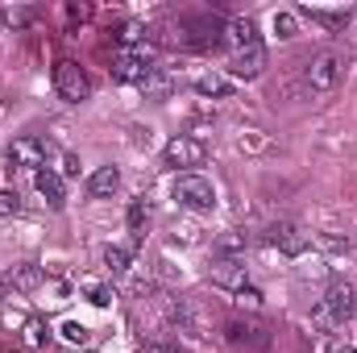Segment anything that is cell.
Instances as JSON below:
<instances>
[{
    "label": "cell",
    "mask_w": 357,
    "mask_h": 353,
    "mask_svg": "<svg viewBox=\"0 0 357 353\" xmlns=\"http://www.w3.org/2000/svg\"><path fill=\"white\" fill-rule=\"evenodd\" d=\"M91 303H100V308H108V303H112V295H108L104 287H91Z\"/></svg>",
    "instance_id": "cell-24"
},
{
    "label": "cell",
    "mask_w": 357,
    "mask_h": 353,
    "mask_svg": "<svg viewBox=\"0 0 357 353\" xmlns=\"http://www.w3.org/2000/svg\"><path fill=\"white\" fill-rule=\"evenodd\" d=\"M129 258H133V254H129L125 246H108V250H104V266H108L112 274H121V270H129Z\"/></svg>",
    "instance_id": "cell-18"
},
{
    "label": "cell",
    "mask_w": 357,
    "mask_h": 353,
    "mask_svg": "<svg viewBox=\"0 0 357 353\" xmlns=\"http://www.w3.org/2000/svg\"><path fill=\"white\" fill-rule=\"evenodd\" d=\"M341 75H345V59H341L337 50H324V54H316V59L303 67V80H307L312 91H333L341 84Z\"/></svg>",
    "instance_id": "cell-3"
},
{
    "label": "cell",
    "mask_w": 357,
    "mask_h": 353,
    "mask_svg": "<svg viewBox=\"0 0 357 353\" xmlns=\"http://www.w3.org/2000/svg\"><path fill=\"white\" fill-rule=\"evenodd\" d=\"M229 337H233V341H250V345H266V341H270L262 324H241V320H233V324H229Z\"/></svg>",
    "instance_id": "cell-15"
},
{
    "label": "cell",
    "mask_w": 357,
    "mask_h": 353,
    "mask_svg": "<svg viewBox=\"0 0 357 353\" xmlns=\"http://www.w3.org/2000/svg\"><path fill=\"white\" fill-rule=\"evenodd\" d=\"M195 91H199V96H212V100H225V96L233 91V80L212 71V75H199V80H195Z\"/></svg>",
    "instance_id": "cell-14"
},
{
    "label": "cell",
    "mask_w": 357,
    "mask_h": 353,
    "mask_svg": "<svg viewBox=\"0 0 357 353\" xmlns=\"http://www.w3.org/2000/svg\"><path fill=\"white\" fill-rule=\"evenodd\" d=\"M21 212V195L17 191H0V216H17Z\"/></svg>",
    "instance_id": "cell-23"
},
{
    "label": "cell",
    "mask_w": 357,
    "mask_h": 353,
    "mask_svg": "<svg viewBox=\"0 0 357 353\" xmlns=\"http://www.w3.org/2000/svg\"><path fill=\"white\" fill-rule=\"evenodd\" d=\"M328 353H357L354 345H341V341H337V345H328Z\"/></svg>",
    "instance_id": "cell-25"
},
{
    "label": "cell",
    "mask_w": 357,
    "mask_h": 353,
    "mask_svg": "<svg viewBox=\"0 0 357 353\" xmlns=\"http://www.w3.org/2000/svg\"><path fill=\"white\" fill-rule=\"evenodd\" d=\"M0 299H4V283H0Z\"/></svg>",
    "instance_id": "cell-27"
},
{
    "label": "cell",
    "mask_w": 357,
    "mask_h": 353,
    "mask_svg": "<svg viewBox=\"0 0 357 353\" xmlns=\"http://www.w3.org/2000/svg\"><path fill=\"white\" fill-rule=\"evenodd\" d=\"M204 142L199 137H191V133H178L171 137L167 146H162V158H167V167H183L187 175H191V167H204Z\"/></svg>",
    "instance_id": "cell-6"
},
{
    "label": "cell",
    "mask_w": 357,
    "mask_h": 353,
    "mask_svg": "<svg viewBox=\"0 0 357 353\" xmlns=\"http://www.w3.org/2000/svg\"><path fill=\"white\" fill-rule=\"evenodd\" d=\"M225 38H229V46H233V54L245 50V46H254V42H258V25H254V17H233V21L225 25Z\"/></svg>",
    "instance_id": "cell-11"
},
{
    "label": "cell",
    "mask_w": 357,
    "mask_h": 353,
    "mask_svg": "<svg viewBox=\"0 0 357 353\" xmlns=\"http://www.w3.org/2000/svg\"><path fill=\"white\" fill-rule=\"evenodd\" d=\"M146 353H178V350H171V345H150Z\"/></svg>",
    "instance_id": "cell-26"
},
{
    "label": "cell",
    "mask_w": 357,
    "mask_h": 353,
    "mask_svg": "<svg viewBox=\"0 0 357 353\" xmlns=\"http://www.w3.org/2000/svg\"><path fill=\"white\" fill-rule=\"evenodd\" d=\"M29 17H33V8H21V4H4V8H0V21L13 25V29H21Z\"/></svg>",
    "instance_id": "cell-19"
},
{
    "label": "cell",
    "mask_w": 357,
    "mask_h": 353,
    "mask_svg": "<svg viewBox=\"0 0 357 353\" xmlns=\"http://www.w3.org/2000/svg\"><path fill=\"white\" fill-rule=\"evenodd\" d=\"M212 283H216V287H225V291H233V295H241V291L250 287L245 266L237 262V258H220V262L212 266Z\"/></svg>",
    "instance_id": "cell-10"
},
{
    "label": "cell",
    "mask_w": 357,
    "mask_h": 353,
    "mask_svg": "<svg viewBox=\"0 0 357 353\" xmlns=\"http://www.w3.org/2000/svg\"><path fill=\"white\" fill-rule=\"evenodd\" d=\"M25 341H29V345H38V350H42V345H50L46 324H42V320H25Z\"/></svg>",
    "instance_id": "cell-20"
},
{
    "label": "cell",
    "mask_w": 357,
    "mask_h": 353,
    "mask_svg": "<svg viewBox=\"0 0 357 353\" xmlns=\"http://www.w3.org/2000/svg\"><path fill=\"white\" fill-rule=\"evenodd\" d=\"M175 200L183 208H191V212H208V208H216V187L208 183L204 175H178L175 179Z\"/></svg>",
    "instance_id": "cell-4"
},
{
    "label": "cell",
    "mask_w": 357,
    "mask_h": 353,
    "mask_svg": "<svg viewBox=\"0 0 357 353\" xmlns=\"http://www.w3.org/2000/svg\"><path fill=\"white\" fill-rule=\"evenodd\" d=\"M262 71H266V46L262 42H254V46L233 54V80H258Z\"/></svg>",
    "instance_id": "cell-9"
},
{
    "label": "cell",
    "mask_w": 357,
    "mask_h": 353,
    "mask_svg": "<svg viewBox=\"0 0 357 353\" xmlns=\"http://www.w3.org/2000/svg\"><path fill=\"white\" fill-rule=\"evenodd\" d=\"M33 183H38V195H42L46 204L63 208V175H59V171H38Z\"/></svg>",
    "instance_id": "cell-13"
},
{
    "label": "cell",
    "mask_w": 357,
    "mask_h": 353,
    "mask_svg": "<svg viewBox=\"0 0 357 353\" xmlns=\"http://www.w3.org/2000/svg\"><path fill=\"white\" fill-rule=\"evenodd\" d=\"M216 254H220V258H237V254H245V233H225V237L216 241Z\"/></svg>",
    "instance_id": "cell-17"
},
{
    "label": "cell",
    "mask_w": 357,
    "mask_h": 353,
    "mask_svg": "<svg viewBox=\"0 0 357 353\" xmlns=\"http://www.w3.org/2000/svg\"><path fill=\"white\" fill-rule=\"evenodd\" d=\"M146 220H150L146 204H142V200H133V204H129V229H133V233H142V225H146Z\"/></svg>",
    "instance_id": "cell-22"
},
{
    "label": "cell",
    "mask_w": 357,
    "mask_h": 353,
    "mask_svg": "<svg viewBox=\"0 0 357 353\" xmlns=\"http://www.w3.org/2000/svg\"><path fill=\"white\" fill-rule=\"evenodd\" d=\"M46 154H50V146L42 137H17L8 146V163L13 167H25V171H42L46 167Z\"/></svg>",
    "instance_id": "cell-8"
},
{
    "label": "cell",
    "mask_w": 357,
    "mask_h": 353,
    "mask_svg": "<svg viewBox=\"0 0 357 353\" xmlns=\"http://www.w3.org/2000/svg\"><path fill=\"white\" fill-rule=\"evenodd\" d=\"M357 312V295L349 283H337L320 303H316V312H312V320L320 324V329H341L349 316Z\"/></svg>",
    "instance_id": "cell-1"
},
{
    "label": "cell",
    "mask_w": 357,
    "mask_h": 353,
    "mask_svg": "<svg viewBox=\"0 0 357 353\" xmlns=\"http://www.w3.org/2000/svg\"><path fill=\"white\" fill-rule=\"evenodd\" d=\"M116 187H121V171H116V167H100V171H91L88 195H96V200H108Z\"/></svg>",
    "instance_id": "cell-12"
},
{
    "label": "cell",
    "mask_w": 357,
    "mask_h": 353,
    "mask_svg": "<svg viewBox=\"0 0 357 353\" xmlns=\"http://www.w3.org/2000/svg\"><path fill=\"white\" fill-rule=\"evenodd\" d=\"M38 283H42V270H38L33 262H25V266L13 270V287H17V291H33Z\"/></svg>",
    "instance_id": "cell-16"
},
{
    "label": "cell",
    "mask_w": 357,
    "mask_h": 353,
    "mask_svg": "<svg viewBox=\"0 0 357 353\" xmlns=\"http://www.w3.org/2000/svg\"><path fill=\"white\" fill-rule=\"evenodd\" d=\"M54 88H59V96L63 100H71V104H84L91 96V80H88V71L79 67V63H59L54 67Z\"/></svg>",
    "instance_id": "cell-5"
},
{
    "label": "cell",
    "mask_w": 357,
    "mask_h": 353,
    "mask_svg": "<svg viewBox=\"0 0 357 353\" xmlns=\"http://www.w3.org/2000/svg\"><path fill=\"white\" fill-rule=\"evenodd\" d=\"M274 33L287 42V38H295V13H274Z\"/></svg>",
    "instance_id": "cell-21"
},
{
    "label": "cell",
    "mask_w": 357,
    "mask_h": 353,
    "mask_svg": "<svg viewBox=\"0 0 357 353\" xmlns=\"http://www.w3.org/2000/svg\"><path fill=\"white\" fill-rule=\"evenodd\" d=\"M307 233L299 229V225H291V220H278V225H270L266 229V246H274L278 254H287V258H303L307 254Z\"/></svg>",
    "instance_id": "cell-7"
},
{
    "label": "cell",
    "mask_w": 357,
    "mask_h": 353,
    "mask_svg": "<svg viewBox=\"0 0 357 353\" xmlns=\"http://www.w3.org/2000/svg\"><path fill=\"white\" fill-rule=\"evenodd\" d=\"M150 63H154V46H146V42L133 46V50L121 46V50L112 54V75L125 80V84H150V71H154Z\"/></svg>",
    "instance_id": "cell-2"
}]
</instances>
